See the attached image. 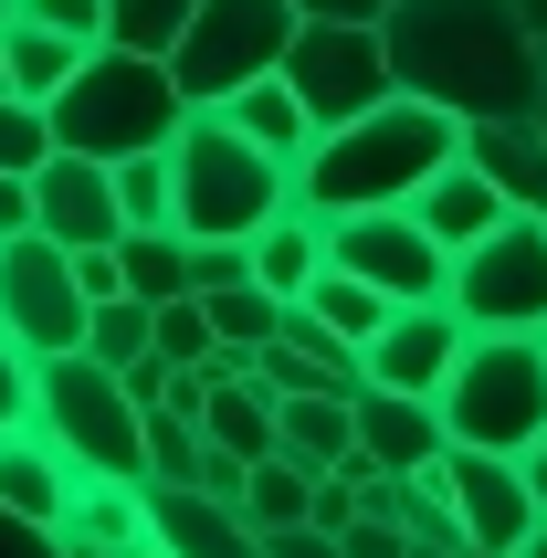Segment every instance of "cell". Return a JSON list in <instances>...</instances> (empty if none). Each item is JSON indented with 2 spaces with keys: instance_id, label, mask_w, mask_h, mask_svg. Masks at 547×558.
<instances>
[{
  "instance_id": "obj_34",
  "label": "cell",
  "mask_w": 547,
  "mask_h": 558,
  "mask_svg": "<svg viewBox=\"0 0 547 558\" xmlns=\"http://www.w3.org/2000/svg\"><path fill=\"white\" fill-rule=\"evenodd\" d=\"M422 537L400 527V517H379V506H358V527H348V558H411Z\"/></svg>"
},
{
  "instance_id": "obj_23",
  "label": "cell",
  "mask_w": 547,
  "mask_h": 558,
  "mask_svg": "<svg viewBox=\"0 0 547 558\" xmlns=\"http://www.w3.org/2000/svg\"><path fill=\"white\" fill-rule=\"evenodd\" d=\"M74 63H85V43L53 22H11V95H32V106H53L63 85H74Z\"/></svg>"
},
{
  "instance_id": "obj_1",
  "label": "cell",
  "mask_w": 547,
  "mask_h": 558,
  "mask_svg": "<svg viewBox=\"0 0 547 558\" xmlns=\"http://www.w3.org/2000/svg\"><path fill=\"white\" fill-rule=\"evenodd\" d=\"M390 74L463 126H547V0H390Z\"/></svg>"
},
{
  "instance_id": "obj_18",
  "label": "cell",
  "mask_w": 547,
  "mask_h": 558,
  "mask_svg": "<svg viewBox=\"0 0 547 558\" xmlns=\"http://www.w3.org/2000/svg\"><path fill=\"white\" fill-rule=\"evenodd\" d=\"M0 506H22V517L63 527V506H74V464H63L42 433H0Z\"/></svg>"
},
{
  "instance_id": "obj_15",
  "label": "cell",
  "mask_w": 547,
  "mask_h": 558,
  "mask_svg": "<svg viewBox=\"0 0 547 558\" xmlns=\"http://www.w3.org/2000/svg\"><path fill=\"white\" fill-rule=\"evenodd\" d=\"M431 474L453 485L463 537H485V548H526V527H537V485H526L516 453H474V442H453Z\"/></svg>"
},
{
  "instance_id": "obj_17",
  "label": "cell",
  "mask_w": 547,
  "mask_h": 558,
  "mask_svg": "<svg viewBox=\"0 0 547 558\" xmlns=\"http://www.w3.org/2000/svg\"><path fill=\"white\" fill-rule=\"evenodd\" d=\"M463 158L485 169L516 211H547V126L526 117H485V126H463Z\"/></svg>"
},
{
  "instance_id": "obj_7",
  "label": "cell",
  "mask_w": 547,
  "mask_h": 558,
  "mask_svg": "<svg viewBox=\"0 0 547 558\" xmlns=\"http://www.w3.org/2000/svg\"><path fill=\"white\" fill-rule=\"evenodd\" d=\"M295 0H200L190 32L169 43V74H180L190 106H221V95H243L253 74H284V43H295Z\"/></svg>"
},
{
  "instance_id": "obj_4",
  "label": "cell",
  "mask_w": 547,
  "mask_h": 558,
  "mask_svg": "<svg viewBox=\"0 0 547 558\" xmlns=\"http://www.w3.org/2000/svg\"><path fill=\"white\" fill-rule=\"evenodd\" d=\"M169 158H180V221L200 232V243H253V232L295 201V158L253 148L221 106H190L180 137H169Z\"/></svg>"
},
{
  "instance_id": "obj_40",
  "label": "cell",
  "mask_w": 547,
  "mask_h": 558,
  "mask_svg": "<svg viewBox=\"0 0 547 558\" xmlns=\"http://www.w3.org/2000/svg\"><path fill=\"white\" fill-rule=\"evenodd\" d=\"M63 548H74V558H126V548H106V537H63Z\"/></svg>"
},
{
  "instance_id": "obj_13",
  "label": "cell",
  "mask_w": 547,
  "mask_h": 558,
  "mask_svg": "<svg viewBox=\"0 0 547 558\" xmlns=\"http://www.w3.org/2000/svg\"><path fill=\"white\" fill-rule=\"evenodd\" d=\"M442 453H453L442 401H431V390H390V379H368V390H358V453H348L337 474H358V485H368V474H431Z\"/></svg>"
},
{
  "instance_id": "obj_39",
  "label": "cell",
  "mask_w": 547,
  "mask_h": 558,
  "mask_svg": "<svg viewBox=\"0 0 547 558\" xmlns=\"http://www.w3.org/2000/svg\"><path fill=\"white\" fill-rule=\"evenodd\" d=\"M516 464H526V485H537V517H547V433H537V442H526Z\"/></svg>"
},
{
  "instance_id": "obj_20",
  "label": "cell",
  "mask_w": 547,
  "mask_h": 558,
  "mask_svg": "<svg viewBox=\"0 0 547 558\" xmlns=\"http://www.w3.org/2000/svg\"><path fill=\"white\" fill-rule=\"evenodd\" d=\"M284 453L316 464V474H337L348 453H358V401H348V390H295V401H284Z\"/></svg>"
},
{
  "instance_id": "obj_22",
  "label": "cell",
  "mask_w": 547,
  "mask_h": 558,
  "mask_svg": "<svg viewBox=\"0 0 547 558\" xmlns=\"http://www.w3.org/2000/svg\"><path fill=\"white\" fill-rule=\"evenodd\" d=\"M117 264H126V284H137L148 306L200 295V275H190V221H137V232L117 243Z\"/></svg>"
},
{
  "instance_id": "obj_25",
  "label": "cell",
  "mask_w": 547,
  "mask_h": 558,
  "mask_svg": "<svg viewBox=\"0 0 547 558\" xmlns=\"http://www.w3.org/2000/svg\"><path fill=\"white\" fill-rule=\"evenodd\" d=\"M305 506H316V464H295V453H284V442H274L264 464L243 474V517H253V527L274 537V527H295Z\"/></svg>"
},
{
  "instance_id": "obj_6",
  "label": "cell",
  "mask_w": 547,
  "mask_h": 558,
  "mask_svg": "<svg viewBox=\"0 0 547 558\" xmlns=\"http://www.w3.org/2000/svg\"><path fill=\"white\" fill-rule=\"evenodd\" d=\"M442 401V433L474 442V453H526L547 433V338L526 327H474V348L453 359V379L431 390Z\"/></svg>"
},
{
  "instance_id": "obj_32",
  "label": "cell",
  "mask_w": 547,
  "mask_h": 558,
  "mask_svg": "<svg viewBox=\"0 0 547 558\" xmlns=\"http://www.w3.org/2000/svg\"><path fill=\"white\" fill-rule=\"evenodd\" d=\"M53 158V117L32 95H0V169H42Z\"/></svg>"
},
{
  "instance_id": "obj_21",
  "label": "cell",
  "mask_w": 547,
  "mask_h": 558,
  "mask_svg": "<svg viewBox=\"0 0 547 558\" xmlns=\"http://www.w3.org/2000/svg\"><path fill=\"white\" fill-rule=\"evenodd\" d=\"M221 117L243 126L253 148H274V158H305V137H316V117H305V95L284 85V74H253L243 95H221Z\"/></svg>"
},
{
  "instance_id": "obj_29",
  "label": "cell",
  "mask_w": 547,
  "mask_h": 558,
  "mask_svg": "<svg viewBox=\"0 0 547 558\" xmlns=\"http://www.w3.org/2000/svg\"><path fill=\"white\" fill-rule=\"evenodd\" d=\"M190 11L200 0H106V43H126V53H169L190 32Z\"/></svg>"
},
{
  "instance_id": "obj_8",
  "label": "cell",
  "mask_w": 547,
  "mask_h": 558,
  "mask_svg": "<svg viewBox=\"0 0 547 558\" xmlns=\"http://www.w3.org/2000/svg\"><path fill=\"white\" fill-rule=\"evenodd\" d=\"M284 85L305 95V117H316V126L368 117L379 95H400L390 32H379V22H295V43H284Z\"/></svg>"
},
{
  "instance_id": "obj_36",
  "label": "cell",
  "mask_w": 547,
  "mask_h": 558,
  "mask_svg": "<svg viewBox=\"0 0 547 558\" xmlns=\"http://www.w3.org/2000/svg\"><path fill=\"white\" fill-rule=\"evenodd\" d=\"M264 558H348V537L316 527V517H295V527H274V537H264Z\"/></svg>"
},
{
  "instance_id": "obj_28",
  "label": "cell",
  "mask_w": 547,
  "mask_h": 558,
  "mask_svg": "<svg viewBox=\"0 0 547 558\" xmlns=\"http://www.w3.org/2000/svg\"><path fill=\"white\" fill-rule=\"evenodd\" d=\"M85 348L106 359V369L148 359V348H158V306H148V295H106V306H95V327H85Z\"/></svg>"
},
{
  "instance_id": "obj_16",
  "label": "cell",
  "mask_w": 547,
  "mask_h": 558,
  "mask_svg": "<svg viewBox=\"0 0 547 558\" xmlns=\"http://www.w3.org/2000/svg\"><path fill=\"white\" fill-rule=\"evenodd\" d=\"M411 211L431 221V243H453V253H463V243H485V232H495L506 211H516V201H506V190H495L485 169H474V158H442V169H431V180L411 190Z\"/></svg>"
},
{
  "instance_id": "obj_45",
  "label": "cell",
  "mask_w": 547,
  "mask_h": 558,
  "mask_svg": "<svg viewBox=\"0 0 547 558\" xmlns=\"http://www.w3.org/2000/svg\"><path fill=\"white\" fill-rule=\"evenodd\" d=\"M537 338H547V327H537Z\"/></svg>"
},
{
  "instance_id": "obj_2",
  "label": "cell",
  "mask_w": 547,
  "mask_h": 558,
  "mask_svg": "<svg viewBox=\"0 0 547 558\" xmlns=\"http://www.w3.org/2000/svg\"><path fill=\"white\" fill-rule=\"evenodd\" d=\"M442 158H463V117L400 85V95H379L368 117L316 126V137H305L295 201H305L316 221H337V211H400V201H411Z\"/></svg>"
},
{
  "instance_id": "obj_5",
  "label": "cell",
  "mask_w": 547,
  "mask_h": 558,
  "mask_svg": "<svg viewBox=\"0 0 547 558\" xmlns=\"http://www.w3.org/2000/svg\"><path fill=\"white\" fill-rule=\"evenodd\" d=\"M22 433H42L74 474H137L148 485V411H137V390L95 348H53L32 369V422Z\"/></svg>"
},
{
  "instance_id": "obj_38",
  "label": "cell",
  "mask_w": 547,
  "mask_h": 558,
  "mask_svg": "<svg viewBox=\"0 0 547 558\" xmlns=\"http://www.w3.org/2000/svg\"><path fill=\"white\" fill-rule=\"evenodd\" d=\"M305 22H390V0H295Z\"/></svg>"
},
{
  "instance_id": "obj_3",
  "label": "cell",
  "mask_w": 547,
  "mask_h": 558,
  "mask_svg": "<svg viewBox=\"0 0 547 558\" xmlns=\"http://www.w3.org/2000/svg\"><path fill=\"white\" fill-rule=\"evenodd\" d=\"M53 117V148H85V158H137V148H169L190 117L169 53H126V43H85L74 85L42 106Z\"/></svg>"
},
{
  "instance_id": "obj_43",
  "label": "cell",
  "mask_w": 547,
  "mask_h": 558,
  "mask_svg": "<svg viewBox=\"0 0 547 558\" xmlns=\"http://www.w3.org/2000/svg\"><path fill=\"white\" fill-rule=\"evenodd\" d=\"M0 95H11V22H0Z\"/></svg>"
},
{
  "instance_id": "obj_41",
  "label": "cell",
  "mask_w": 547,
  "mask_h": 558,
  "mask_svg": "<svg viewBox=\"0 0 547 558\" xmlns=\"http://www.w3.org/2000/svg\"><path fill=\"white\" fill-rule=\"evenodd\" d=\"M453 558H516V548H485V537H463V548Z\"/></svg>"
},
{
  "instance_id": "obj_19",
  "label": "cell",
  "mask_w": 547,
  "mask_h": 558,
  "mask_svg": "<svg viewBox=\"0 0 547 558\" xmlns=\"http://www.w3.org/2000/svg\"><path fill=\"white\" fill-rule=\"evenodd\" d=\"M253 275H264L274 295H305V284L327 275V221L305 211V201H284V211L253 232Z\"/></svg>"
},
{
  "instance_id": "obj_37",
  "label": "cell",
  "mask_w": 547,
  "mask_h": 558,
  "mask_svg": "<svg viewBox=\"0 0 547 558\" xmlns=\"http://www.w3.org/2000/svg\"><path fill=\"white\" fill-rule=\"evenodd\" d=\"M0 232H32V169H0Z\"/></svg>"
},
{
  "instance_id": "obj_9",
  "label": "cell",
  "mask_w": 547,
  "mask_h": 558,
  "mask_svg": "<svg viewBox=\"0 0 547 558\" xmlns=\"http://www.w3.org/2000/svg\"><path fill=\"white\" fill-rule=\"evenodd\" d=\"M453 306L474 327H547V211H506L485 243L453 253Z\"/></svg>"
},
{
  "instance_id": "obj_24",
  "label": "cell",
  "mask_w": 547,
  "mask_h": 558,
  "mask_svg": "<svg viewBox=\"0 0 547 558\" xmlns=\"http://www.w3.org/2000/svg\"><path fill=\"white\" fill-rule=\"evenodd\" d=\"M200 306H211L221 348H274V338H284V306H295V295H274L264 275H243V284H211Z\"/></svg>"
},
{
  "instance_id": "obj_26",
  "label": "cell",
  "mask_w": 547,
  "mask_h": 558,
  "mask_svg": "<svg viewBox=\"0 0 547 558\" xmlns=\"http://www.w3.org/2000/svg\"><path fill=\"white\" fill-rule=\"evenodd\" d=\"M305 306L327 316L337 338H358V348L379 338V327H390V295H379V284H368V275H348V264H327V275L305 284Z\"/></svg>"
},
{
  "instance_id": "obj_12",
  "label": "cell",
  "mask_w": 547,
  "mask_h": 558,
  "mask_svg": "<svg viewBox=\"0 0 547 558\" xmlns=\"http://www.w3.org/2000/svg\"><path fill=\"white\" fill-rule=\"evenodd\" d=\"M32 232H53L63 253H106V243H126V211H117V158L53 148L42 169H32Z\"/></svg>"
},
{
  "instance_id": "obj_35",
  "label": "cell",
  "mask_w": 547,
  "mask_h": 558,
  "mask_svg": "<svg viewBox=\"0 0 547 558\" xmlns=\"http://www.w3.org/2000/svg\"><path fill=\"white\" fill-rule=\"evenodd\" d=\"M22 22H53L74 43H106V0H22Z\"/></svg>"
},
{
  "instance_id": "obj_33",
  "label": "cell",
  "mask_w": 547,
  "mask_h": 558,
  "mask_svg": "<svg viewBox=\"0 0 547 558\" xmlns=\"http://www.w3.org/2000/svg\"><path fill=\"white\" fill-rule=\"evenodd\" d=\"M0 558H74V548H63V527H42V517H22V506H0Z\"/></svg>"
},
{
  "instance_id": "obj_31",
  "label": "cell",
  "mask_w": 547,
  "mask_h": 558,
  "mask_svg": "<svg viewBox=\"0 0 547 558\" xmlns=\"http://www.w3.org/2000/svg\"><path fill=\"white\" fill-rule=\"evenodd\" d=\"M158 348H169L180 369L221 359V327H211V306H200V295H169V306H158Z\"/></svg>"
},
{
  "instance_id": "obj_11",
  "label": "cell",
  "mask_w": 547,
  "mask_h": 558,
  "mask_svg": "<svg viewBox=\"0 0 547 558\" xmlns=\"http://www.w3.org/2000/svg\"><path fill=\"white\" fill-rule=\"evenodd\" d=\"M327 264L368 275L390 306H422V295H453V243H431V221L400 201V211H337L327 221Z\"/></svg>"
},
{
  "instance_id": "obj_27",
  "label": "cell",
  "mask_w": 547,
  "mask_h": 558,
  "mask_svg": "<svg viewBox=\"0 0 547 558\" xmlns=\"http://www.w3.org/2000/svg\"><path fill=\"white\" fill-rule=\"evenodd\" d=\"M117 211H126V232H137V221H180V158L169 148L117 158Z\"/></svg>"
},
{
  "instance_id": "obj_42",
  "label": "cell",
  "mask_w": 547,
  "mask_h": 558,
  "mask_svg": "<svg viewBox=\"0 0 547 558\" xmlns=\"http://www.w3.org/2000/svg\"><path fill=\"white\" fill-rule=\"evenodd\" d=\"M516 558H547V517H537V527H526V548H516Z\"/></svg>"
},
{
  "instance_id": "obj_30",
  "label": "cell",
  "mask_w": 547,
  "mask_h": 558,
  "mask_svg": "<svg viewBox=\"0 0 547 558\" xmlns=\"http://www.w3.org/2000/svg\"><path fill=\"white\" fill-rule=\"evenodd\" d=\"M200 453H211V433H200L190 411H148V474H158V485H190Z\"/></svg>"
},
{
  "instance_id": "obj_10",
  "label": "cell",
  "mask_w": 547,
  "mask_h": 558,
  "mask_svg": "<svg viewBox=\"0 0 547 558\" xmlns=\"http://www.w3.org/2000/svg\"><path fill=\"white\" fill-rule=\"evenodd\" d=\"M0 327H11L32 359H53V348H85L95 295H85L74 253H63L53 232H11V243H0Z\"/></svg>"
},
{
  "instance_id": "obj_14",
  "label": "cell",
  "mask_w": 547,
  "mask_h": 558,
  "mask_svg": "<svg viewBox=\"0 0 547 558\" xmlns=\"http://www.w3.org/2000/svg\"><path fill=\"white\" fill-rule=\"evenodd\" d=\"M463 348H474V316H463L453 295H422V306H390V327L368 338V379H390V390H442Z\"/></svg>"
},
{
  "instance_id": "obj_44",
  "label": "cell",
  "mask_w": 547,
  "mask_h": 558,
  "mask_svg": "<svg viewBox=\"0 0 547 558\" xmlns=\"http://www.w3.org/2000/svg\"><path fill=\"white\" fill-rule=\"evenodd\" d=\"M0 243H11V232H0Z\"/></svg>"
}]
</instances>
